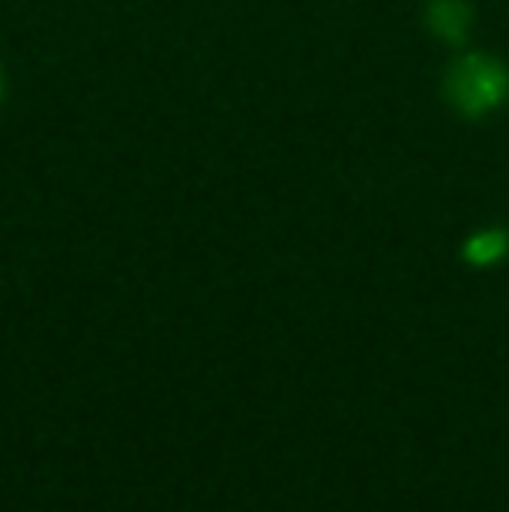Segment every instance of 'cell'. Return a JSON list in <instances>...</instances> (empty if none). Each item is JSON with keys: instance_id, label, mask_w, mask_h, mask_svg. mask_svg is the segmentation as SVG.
<instances>
[{"instance_id": "3957f363", "label": "cell", "mask_w": 509, "mask_h": 512, "mask_svg": "<svg viewBox=\"0 0 509 512\" xmlns=\"http://www.w3.org/2000/svg\"><path fill=\"white\" fill-rule=\"evenodd\" d=\"M509 252V234L507 231H498V228H489V231H480L474 234L468 243H465V258L477 267H489V264H498L504 255Z\"/></svg>"}, {"instance_id": "6da1fadb", "label": "cell", "mask_w": 509, "mask_h": 512, "mask_svg": "<svg viewBox=\"0 0 509 512\" xmlns=\"http://www.w3.org/2000/svg\"><path fill=\"white\" fill-rule=\"evenodd\" d=\"M509 96L507 66L489 54H465L447 75V99L465 117H483Z\"/></svg>"}, {"instance_id": "7a4b0ae2", "label": "cell", "mask_w": 509, "mask_h": 512, "mask_svg": "<svg viewBox=\"0 0 509 512\" xmlns=\"http://www.w3.org/2000/svg\"><path fill=\"white\" fill-rule=\"evenodd\" d=\"M426 21L435 36L447 42H462L471 27V6L468 0H429Z\"/></svg>"}]
</instances>
